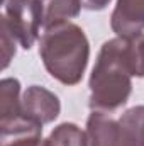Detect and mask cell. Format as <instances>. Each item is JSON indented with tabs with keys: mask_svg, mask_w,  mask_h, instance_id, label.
Masks as SVG:
<instances>
[{
	"mask_svg": "<svg viewBox=\"0 0 144 146\" xmlns=\"http://www.w3.org/2000/svg\"><path fill=\"white\" fill-rule=\"evenodd\" d=\"M39 56L46 72L63 85L81 82L88 60L90 42L85 31L71 21L54 22L44 27L39 39Z\"/></svg>",
	"mask_w": 144,
	"mask_h": 146,
	"instance_id": "obj_1",
	"label": "cell"
},
{
	"mask_svg": "<svg viewBox=\"0 0 144 146\" xmlns=\"http://www.w3.org/2000/svg\"><path fill=\"white\" fill-rule=\"evenodd\" d=\"M92 110L114 112L127 104L132 92V73L126 56V39L114 37L102 44L90 80Z\"/></svg>",
	"mask_w": 144,
	"mask_h": 146,
	"instance_id": "obj_2",
	"label": "cell"
},
{
	"mask_svg": "<svg viewBox=\"0 0 144 146\" xmlns=\"http://www.w3.org/2000/svg\"><path fill=\"white\" fill-rule=\"evenodd\" d=\"M2 19L7 22L10 33L19 46L31 49L44 27V14L41 0H7L3 2Z\"/></svg>",
	"mask_w": 144,
	"mask_h": 146,
	"instance_id": "obj_3",
	"label": "cell"
},
{
	"mask_svg": "<svg viewBox=\"0 0 144 146\" xmlns=\"http://www.w3.org/2000/svg\"><path fill=\"white\" fill-rule=\"evenodd\" d=\"M88 146H137L134 134L108 112L92 110L87 119Z\"/></svg>",
	"mask_w": 144,
	"mask_h": 146,
	"instance_id": "obj_4",
	"label": "cell"
},
{
	"mask_svg": "<svg viewBox=\"0 0 144 146\" xmlns=\"http://www.w3.org/2000/svg\"><path fill=\"white\" fill-rule=\"evenodd\" d=\"M59 112L61 102L58 95L44 87L31 85L22 94V114L41 126L58 119Z\"/></svg>",
	"mask_w": 144,
	"mask_h": 146,
	"instance_id": "obj_5",
	"label": "cell"
},
{
	"mask_svg": "<svg viewBox=\"0 0 144 146\" xmlns=\"http://www.w3.org/2000/svg\"><path fill=\"white\" fill-rule=\"evenodd\" d=\"M0 146H51L42 139V126L27 119L24 114L0 122Z\"/></svg>",
	"mask_w": 144,
	"mask_h": 146,
	"instance_id": "obj_6",
	"label": "cell"
},
{
	"mask_svg": "<svg viewBox=\"0 0 144 146\" xmlns=\"http://www.w3.org/2000/svg\"><path fill=\"white\" fill-rule=\"evenodd\" d=\"M117 37H134L144 31V0H117L110 15Z\"/></svg>",
	"mask_w": 144,
	"mask_h": 146,
	"instance_id": "obj_7",
	"label": "cell"
},
{
	"mask_svg": "<svg viewBox=\"0 0 144 146\" xmlns=\"http://www.w3.org/2000/svg\"><path fill=\"white\" fill-rule=\"evenodd\" d=\"M22 115L20 82L17 78H2L0 82V122H9Z\"/></svg>",
	"mask_w": 144,
	"mask_h": 146,
	"instance_id": "obj_8",
	"label": "cell"
},
{
	"mask_svg": "<svg viewBox=\"0 0 144 146\" xmlns=\"http://www.w3.org/2000/svg\"><path fill=\"white\" fill-rule=\"evenodd\" d=\"M44 14V27L54 22L70 21L81 10V0H41Z\"/></svg>",
	"mask_w": 144,
	"mask_h": 146,
	"instance_id": "obj_9",
	"label": "cell"
},
{
	"mask_svg": "<svg viewBox=\"0 0 144 146\" xmlns=\"http://www.w3.org/2000/svg\"><path fill=\"white\" fill-rule=\"evenodd\" d=\"M51 146H88L87 131L75 122H61L48 136Z\"/></svg>",
	"mask_w": 144,
	"mask_h": 146,
	"instance_id": "obj_10",
	"label": "cell"
},
{
	"mask_svg": "<svg viewBox=\"0 0 144 146\" xmlns=\"http://www.w3.org/2000/svg\"><path fill=\"white\" fill-rule=\"evenodd\" d=\"M126 39V56L132 76L144 78V33Z\"/></svg>",
	"mask_w": 144,
	"mask_h": 146,
	"instance_id": "obj_11",
	"label": "cell"
},
{
	"mask_svg": "<svg viewBox=\"0 0 144 146\" xmlns=\"http://www.w3.org/2000/svg\"><path fill=\"white\" fill-rule=\"evenodd\" d=\"M120 122L134 134L137 146H144V106H136L120 115Z\"/></svg>",
	"mask_w": 144,
	"mask_h": 146,
	"instance_id": "obj_12",
	"label": "cell"
},
{
	"mask_svg": "<svg viewBox=\"0 0 144 146\" xmlns=\"http://www.w3.org/2000/svg\"><path fill=\"white\" fill-rule=\"evenodd\" d=\"M17 39L10 33L7 22L0 17V46H2V70H5L17 51Z\"/></svg>",
	"mask_w": 144,
	"mask_h": 146,
	"instance_id": "obj_13",
	"label": "cell"
},
{
	"mask_svg": "<svg viewBox=\"0 0 144 146\" xmlns=\"http://www.w3.org/2000/svg\"><path fill=\"white\" fill-rule=\"evenodd\" d=\"M110 2L112 0H81V7L92 12H98V10H104Z\"/></svg>",
	"mask_w": 144,
	"mask_h": 146,
	"instance_id": "obj_14",
	"label": "cell"
},
{
	"mask_svg": "<svg viewBox=\"0 0 144 146\" xmlns=\"http://www.w3.org/2000/svg\"><path fill=\"white\" fill-rule=\"evenodd\" d=\"M3 2H7V0H2V3H3Z\"/></svg>",
	"mask_w": 144,
	"mask_h": 146,
	"instance_id": "obj_15",
	"label": "cell"
}]
</instances>
